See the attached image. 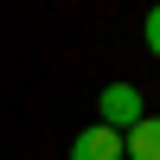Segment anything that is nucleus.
<instances>
[{
	"label": "nucleus",
	"mask_w": 160,
	"mask_h": 160,
	"mask_svg": "<svg viewBox=\"0 0 160 160\" xmlns=\"http://www.w3.org/2000/svg\"><path fill=\"white\" fill-rule=\"evenodd\" d=\"M141 115H148V102H141V90H135V83H109V90L96 96V122H102V128H115V135H128Z\"/></svg>",
	"instance_id": "nucleus-1"
},
{
	"label": "nucleus",
	"mask_w": 160,
	"mask_h": 160,
	"mask_svg": "<svg viewBox=\"0 0 160 160\" xmlns=\"http://www.w3.org/2000/svg\"><path fill=\"white\" fill-rule=\"evenodd\" d=\"M71 160H128V141L115 135V128H102V122H90L83 135L71 141Z\"/></svg>",
	"instance_id": "nucleus-2"
},
{
	"label": "nucleus",
	"mask_w": 160,
	"mask_h": 160,
	"mask_svg": "<svg viewBox=\"0 0 160 160\" xmlns=\"http://www.w3.org/2000/svg\"><path fill=\"white\" fill-rule=\"evenodd\" d=\"M122 141H128V160H160V115H141Z\"/></svg>",
	"instance_id": "nucleus-3"
},
{
	"label": "nucleus",
	"mask_w": 160,
	"mask_h": 160,
	"mask_svg": "<svg viewBox=\"0 0 160 160\" xmlns=\"http://www.w3.org/2000/svg\"><path fill=\"white\" fill-rule=\"evenodd\" d=\"M148 51H154V58H160V0H154V7H148Z\"/></svg>",
	"instance_id": "nucleus-4"
}]
</instances>
